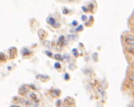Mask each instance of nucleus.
<instances>
[{"label":"nucleus","mask_w":134,"mask_h":107,"mask_svg":"<svg viewBox=\"0 0 134 107\" xmlns=\"http://www.w3.org/2000/svg\"><path fill=\"white\" fill-rule=\"evenodd\" d=\"M125 41L126 43L130 45H133V37L132 35H128L125 38Z\"/></svg>","instance_id":"obj_1"},{"label":"nucleus","mask_w":134,"mask_h":107,"mask_svg":"<svg viewBox=\"0 0 134 107\" xmlns=\"http://www.w3.org/2000/svg\"><path fill=\"white\" fill-rule=\"evenodd\" d=\"M48 22H49V23H50L51 25H54L55 23V18L50 17L48 18Z\"/></svg>","instance_id":"obj_2"},{"label":"nucleus","mask_w":134,"mask_h":107,"mask_svg":"<svg viewBox=\"0 0 134 107\" xmlns=\"http://www.w3.org/2000/svg\"><path fill=\"white\" fill-rule=\"evenodd\" d=\"M55 58L57 59V60H61V59H63V57H62V56L60 55V54H55Z\"/></svg>","instance_id":"obj_3"},{"label":"nucleus","mask_w":134,"mask_h":107,"mask_svg":"<svg viewBox=\"0 0 134 107\" xmlns=\"http://www.w3.org/2000/svg\"><path fill=\"white\" fill-rule=\"evenodd\" d=\"M129 79L130 81H131L132 82H133V73H130V75H129Z\"/></svg>","instance_id":"obj_4"},{"label":"nucleus","mask_w":134,"mask_h":107,"mask_svg":"<svg viewBox=\"0 0 134 107\" xmlns=\"http://www.w3.org/2000/svg\"><path fill=\"white\" fill-rule=\"evenodd\" d=\"M54 66H55L56 68H60V63H58V62H55V65H54Z\"/></svg>","instance_id":"obj_5"},{"label":"nucleus","mask_w":134,"mask_h":107,"mask_svg":"<svg viewBox=\"0 0 134 107\" xmlns=\"http://www.w3.org/2000/svg\"><path fill=\"white\" fill-rule=\"evenodd\" d=\"M38 77H41V75H39V76H36V78H38ZM43 78L48 79V76H43Z\"/></svg>","instance_id":"obj_6"},{"label":"nucleus","mask_w":134,"mask_h":107,"mask_svg":"<svg viewBox=\"0 0 134 107\" xmlns=\"http://www.w3.org/2000/svg\"><path fill=\"white\" fill-rule=\"evenodd\" d=\"M80 29H82V26H80V28H77V31H79V30H80Z\"/></svg>","instance_id":"obj_7"},{"label":"nucleus","mask_w":134,"mask_h":107,"mask_svg":"<svg viewBox=\"0 0 134 107\" xmlns=\"http://www.w3.org/2000/svg\"><path fill=\"white\" fill-rule=\"evenodd\" d=\"M82 18H83V21H84L85 19L86 18V16H83V17H82Z\"/></svg>","instance_id":"obj_8"},{"label":"nucleus","mask_w":134,"mask_h":107,"mask_svg":"<svg viewBox=\"0 0 134 107\" xmlns=\"http://www.w3.org/2000/svg\"><path fill=\"white\" fill-rule=\"evenodd\" d=\"M130 107H133V103L130 104Z\"/></svg>","instance_id":"obj_9"},{"label":"nucleus","mask_w":134,"mask_h":107,"mask_svg":"<svg viewBox=\"0 0 134 107\" xmlns=\"http://www.w3.org/2000/svg\"><path fill=\"white\" fill-rule=\"evenodd\" d=\"M76 23H77L76 21H74V22H73V24H76Z\"/></svg>","instance_id":"obj_10"}]
</instances>
